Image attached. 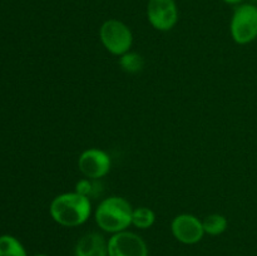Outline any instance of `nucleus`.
<instances>
[{
	"instance_id": "obj_12",
	"label": "nucleus",
	"mask_w": 257,
	"mask_h": 256,
	"mask_svg": "<svg viewBox=\"0 0 257 256\" xmlns=\"http://www.w3.org/2000/svg\"><path fill=\"white\" fill-rule=\"evenodd\" d=\"M156 222V213L152 208L141 206V207L133 208L132 212V226L140 228V230H147L152 227Z\"/></svg>"
},
{
	"instance_id": "obj_3",
	"label": "nucleus",
	"mask_w": 257,
	"mask_h": 256,
	"mask_svg": "<svg viewBox=\"0 0 257 256\" xmlns=\"http://www.w3.org/2000/svg\"><path fill=\"white\" fill-rule=\"evenodd\" d=\"M230 34L238 45H246L257 39V5L242 3L233 10L230 22Z\"/></svg>"
},
{
	"instance_id": "obj_7",
	"label": "nucleus",
	"mask_w": 257,
	"mask_h": 256,
	"mask_svg": "<svg viewBox=\"0 0 257 256\" xmlns=\"http://www.w3.org/2000/svg\"><path fill=\"white\" fill-rule=\"evenodd\" d=\"M171 232L178 242L183 245L198 243L206 235L202 220L192 213H180L171 222Z\"/></svg>"
},
{
	"instance_id": "obj_11",
	"label": "nucleus",
	"mask_w": 257,
	"mask_h": 256,
	"mask_svg": "<svg viewBox=\"0 0 257 256\" xmlns=\"http://www.w3.org/2000/svg\"><path fill=\"white\" fill-rule=\"evenodd\" d=\"M202 223L205 233L210 236L222 235L227 230L228 226L227 218H226V216L221 215V213H212V215L206 216L202 220Z\"/></svg>"
},
{
	"instance_id": "obj_5",
	"label": "nucleus",
	"mask_w": 257,
	"mask_h": 256,
	"mask_svg": "<svg viewBox=\"0 0 257 256\" xmlns=\"http://www.w3.org/2000/svg\"><path fill=\"white\" fill-rule=\"evenodd\" d=\"M148 23L160 32H170L178 23V7L176 0H148Z\"/></svg>"
},
{
	"instance_id": "obj_13",
	"label": "nucleus",
	"mask_w": 257,
	"mask_h": 256,
	"mask_svg": "<svg viewBox=\"0 0 257 256\" xmlns=\"http://www.w3.org/2000/svg\"><path fill=\"white\" fill-rule=\"evenodd\" d=\"M119 65L124 72L131 73V74H136V73H140L143 69V67H145V60H143L142 55L130 50V52L120 55Z\"/></svg>"
},
{
	"instance_id": "obj_16",
	"label": "nucleus",
	"mask_w": 257,
	"mask_h": 256,
	"mask_svg": "<svg viewBox=\"0 0 257 256\" xmlns=\"http://www.w3.org/2000/svg\"><path fill=\"white\" fill-rule=\"evenodd\" d=\"M32 256H48V255H45V253H35V255H32Z\"/></svg>"
},
{
	"instance_id": "obj_4",
	"label": "nucleus",
	"mask_w": 257,
	"mask_h": 256,
	"mask_svg": "<svg viewBox=\"0 0 257 256\" xmlns=\"http://www.w3.org/2000/svg\"><path fill=\"white\" fill-rule=\"evenodd\" d=\"M99 39L105 50L117 57L130 52L133 44L132 30L118 19H108L100 25Z\"/></svg>"
},
{
	"instance_id": "obj_9",
	"label": "nucleus",
	"mask_w": 257,
	"mask_h": 256,
	"mask_svg": "<svg viewBox=\"0 0 257 256\" xmlns=\"http://www.w3.org/2000/svg\"><path fill=\"white\" fill-rule=\"evenodd\" d=\"M75 256H108V241L99 232H88L78 240Z\"/></svg>"
},
{
	"instance_id": "obj_15",
	"label": "nucleus",
	"mask_w": 257,
	"mask_h": 256,
	"mask_svg": "<svg viewBox=\"0 0 257 256\" xmlns=\"http://www.w3.org/2000/svg\"><path fill=\"white\" fill-rule=\"evenodd\" d=\"M222 2L226 3V4H228V5H236V7H237V5L242 4L243 0H222Z\"/></svg>"
},
{
	"instance_id": "obj_14",
	"label": "nucleus",
	"mask_w": 257,
	"mask_h": 256,
	"mask_svg": "<svg viewBox=\"0 0 257 256\" xmlns=\"http://www.w3.org/2000/svg\"><path fill=\"white\" fill-rule=\"evenodd\" d=\"M94 181L97 180H89V178H82V180L78 181L75 183V192L80 193L83 196H87V197H90V196L94 193Z\"/></svg>"
},
{
	"instance_id": "obj_1",
	"label": "nucleus",
	"mask_w": 257,
	"mask_h": 256,
	"mask_svg": "<svg viewBox=\"0 0 257 256\" xmlns=\"http://www.w3.org/2000/svg\"><path fill=\"white\" fill-rule=\"evenodd\" d=\"M50 217L63 227H78L92 215L89 197L75 192H64L55 196L49 205Z\"/></svg>"
},
{
	"instance_id": "obj_17",
	"label": "nucleus",
	"mask_w": 257,
	"mask_h": 256,
	"mask_svg": "<svg viewBox=\"0 0 257 256\" xmlns=\"http://www.w3.org/2000/svg\"><path fill=\"white\" fill-rule=\"evenodd\" d=\"M250 2H252V3H257V0H250Z\"/></svg>"
},
{
	"instance_id": "obj_8",
	"label": "nucleus",
	"mask_w": 257,
	"mask_h": 256,
	"mask_svg": "<svg viewBox=\"0 0 257 256\" xmlns=\"http://www.w3.org/2000/svg\"><path fill=\"white\" fill-rule=\"evenodd\" d=\"M112 161L105 151L99 148H88L78 158V168L85 178L99 180L110 171Z\"/></svg>"
},
{
	"instance_id": "obj_2",
	"label": "nucleus",
	"mask_w": 257,
	"mask_h": 256,
	"mask_svg": "<svg viewBox=\"0 0 257 256\" xmlns=\"http://www.w3.org/2000/svg\"><path fill=\"white\" fill-rule=\"evenodd\" d=\"M132 212L130 201L120 196H109L95 207L94 221L103 232L114 235L132 226Z\"/></svg>"
},
{
	"instance_id": "obj_10",
	"label": "nucleus",
	"mask_w": 257,
	"mask_h": 256,
	"mask_svg": "<svg viewBox=\"0 0 257 256\" xmlns=\"http://www.w3.org/2000/svg\"><path fill=\"white\" fill-rule=\"evenodd\" d=\"M0 256H28L24 245L13 235L0 236Z\"/></svg>"
},
{
	"instance_id": "obj_6",
	"label": "nucleus",
	"mask_w": 257,
	"mask_h": 256,
	"mask_svg": "<svg viewBox=\"0 0 257 256\" xmlns=\"http://www.w3.org/2000/svg\"><path fill=\"white\" fill-rule=\"evenodd\" d=\"M108 256H148V246L142 236L125 230L110 235Z\"/></svg>"
}]
</instances>
